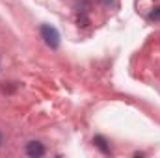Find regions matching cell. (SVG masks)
<instances>
[{
  "label": "cell",
  "mask_w": 160,
  "mask_h": 158,
  "mask_svg": "<svg viewBox=\"0 0 160 158\" xmlns=\"http://www.w3.org/2000/svg\"><path fill=\"white\" fill-rule=\"evenodd\" d=\"M26 155L30 158H39L45 155V145L41 141H30L26 143Z\"/></svg>",
  "instance_id": "cell-2"
},
{
  "label": "cell",
  "mask_w": 160,
  "mask_h": 158,
  "mask_svg": "<svg viewBox=\"0 0 160 158\" xmlns=\"http://www.w3.org/2000/svg\"><path fill=\"white\" fill-rule=\"evenodd\" d=\"M0 141H2V132H0Z\"/></svg>",
  "instance_id": "cell-5"
},
{
  "label": "cell",
  "mask_w": 160,
  "mask_h": 158,
  "mask_svg": "<svg viewBox=\"0 0 160 158\" xmlns=\"http://www.w3.org/2000/svg\"><path fill=\"white\" fill-rule=\"evenodd\" d=\"M41 37H43V41H45L50 48H58V47H60V34H58V30H56L54 26H50V24H43V26H41Z\"/></svg>",
  "instance_id": "cell-1"
},
{
  "label": "cell",
  "mask_w": 160,
  "mask_h": 158,
  "mask_svg": "<svg viewBox=\"0 0 160 158\" xmlns=\"http://www.w3.org/2000/svg\"><path fill=\"white\" fill-rule=\"evenodd\" d=\"M93 143H95V145L104 153V155H108V153H110V149H108V145H106V143H108V141H106V138H102V136H95V138H93Z\"/></svg>",
  "instance_id": "cell-3"
},
{
  "label": "cell",
  "mask_w": 160,
  "mask_h": 158,
  "mask_svg": "<svg viewBox=\"0 0 160 158\" xmlns=\"http://www.w3.org/2000/svg\"><path fill=\"white\" fill-rule=\"evenodd\" d=\"M149 19H153V21H160V6H158V7H155V9L151 11Z\"/></svg>",
  "instance_id": "cell-4"
}]
</instances>
